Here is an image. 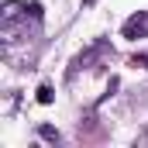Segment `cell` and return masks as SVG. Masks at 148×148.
<instances>
[{
  "label": "cell",
  "instance_id": "6da1fadb",
  "mask_svg": "<svg viewBox=\"0 0 148 148\" xmlns=\"http://www.w3.org/2000/svg\"><path fill=\"white\" fill-rule=\"evenodd\" d=\"M107 52H110V45H107V41H97L93 48H86V52H83V55L76 59V66H73V73H69V76H76V69H83V66H90V62H93L97 55H107Z\"/></svg>",
  "mask_w": 148,
  "mask_h": 148
},
{
  "label": "cell",
  "instance_id": "7a4b0ae2",
  "mask_svg": "<svg viewBox=\"0 0 148 148\" xmlns=\"http://www.w3.org/2000/svg\"><path fill=\"white\" fill-rule=\"evenodd\" d=\"M124 35H127V38L148 35V14H134V17H127V24H124Z\"/></svg>",
  "mask_w": 148,
  "mask_h": 148
},
{
  "label": "cell",
  "instance_id": "3957f363",
  "mask_svg": "<svg viewBox=\"0 0 148 148\" xmlns=\"http://www.w3.org/2000/svg\"><path fill=\"white\" fill-rule=\"evenodd\" d=\"M38 103H52V86H41L38 90Z\"/></svg>",
  "mask_w": 148,
  "mask_h": 148
},
{
  "label": "cell",
  "instance_id": "277c9868",
  "mask_svg": "<svg viewBox=\"0 0 148 148\" xmlns=\"http://www.w3.org/2000/svg\"><path fill=\"white\" fill-rule=\"evenodd\" d=\"M131 66H141V69H148V55H134V59H131Z\"/></svg>",
  "mask_w": 148,
  "mask_h": 148
},
{
  "label": "cell",
  "instance_id": "5b68a950",
  "mask_svg": "<svg viewBox=\"0 0 148 148\" xmlns=\"http://www.w3.org/2000/svg\"><path fill=\"white\" fill-rule=\"evenodd\" d=\"M41 138H48V141H59V134H55L52 127H41Z\"/></svg>",
  "mask_w": 148,
  "mask_h": 148
}]
</instances>
